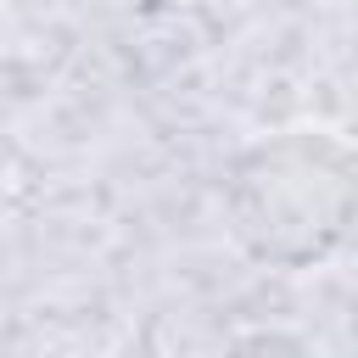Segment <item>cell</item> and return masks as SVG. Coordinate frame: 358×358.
Masks as SVG:
<instances>
[{"mask_svg": "<svg viewBox=\"0 0 358 358\" xmlns=\"http://www.w3.org/2000/svg\"><path fill=\"white\" fill-rule=\"evenodd\" d=\"M352 213V151L336 129H285L235 162L229 224L263 263H319Z\"/></svg>", "mask_w": 358, "mask_h": 358, "instance_id": "obj_1", "label": "cell"}, {"mask_svg": "<svg viewBox=\"0 0 358 358\" xmlns=\"http://www.w3.org/2000/svg\"><path fill=\"white\" fill-rule=\"evenodd\" d=\"M218 358H324V347L291 324H246L218 347Z\"/></svg>", "mask_w": 358, "mask_h": 358, "instance_id": "obj_2", "label": "cell"}]
</instances>
